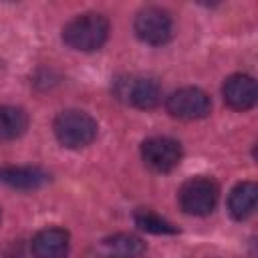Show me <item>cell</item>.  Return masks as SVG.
<instances>
[{"mask_svg":"<svg viewBox=\"0 0 258 258\" xmlns=\"http://www.w3.org/2000/svg\"><path fill=\"white\" fill-rule=\"evenodd\" d=\"M222 95L228 107L236 111H248L256 105V99H258L256 81L250 75H242V73L232 75L224 81Z\"/></svg>","mask_w":258,"mask_h":258,"instance_id":"ba28073f","label":"cell"},{"mask_svg":"<svg viewBox=\"0 0 258 258\" xmlns=\"http://www.w3.org/2000/svg\"><path fill=\"white\" fill-rule=\"evenodd\" d=\"M256 198H258V187L254 181H242L238 183L228 198V210L234 220H246L248 216L254 214L256 210Z\"/></svg>","mask_w":258,"mask_h":258,"instance_id":"7c38bea8","label":"cell"},{"mask_svg":"<svg viewBox=\"0 0 258 258\" xmlns=\"http://www.w3.org/2000/svg\"><path fill=\"white\" fill-rule=\"evenodd\" d=\"M28 127V115L20 107L2 105L0 107V141H12L24 135Z\"/></svg>","mask_w":258,"mask_h":258,"instance_id":"4fadbf2b","label":"cell"},{"mask_svg":"<svg viewBox=\"0 0 258 258\" xmlns=\"http://www.w3.org/2000/svg\"><path fill=\"white\" fill-rule=\"evenodd\" d=\"M141 157L147 167L165 173L177 167L181 159V145L169 137H151L141 143Z\"/></svg>","mask_w":258,"mask_h":258,"instance_id":"52a82bcc","label":"cell"},{"mask_svg":"<svg viewBox=\"0 0 258 258\" xmlns=\"http://www.w3.org/2000/svg\"><path fill=\"white\" fill-rule=\"evenodd\" d=\"M218 183L210 177H191L179 189V206L189 216H208L218 204Z\"/></svg>","mask_w":258,"mask_h":258,"instance_id":"3957f363","label":"cell"},{"mask_svg":"<svg viewBox=\"0 0 258 258\" xmlns=\"http://www.w3.org/2000/svg\"><path fill=\"white\" fill-rule=\"evenodd\" d=\"M97 252L103 258H139L145 252V242L133 234H115L101 240Z\"/></svg>","mask_w":258,"mask_h":258,"instance_id":"8fae6325","label":"cell"},{"mask_svg":"<svg viewBox=\"0 0 258 258\" xmlns=\"http://www.w3.org/2000/svg\"><path fill=\"white\" fill-rule=\"evenodd\" d=\"M115 95L139 109H153L161 101V87L149 77H125L115 83Z\"/></svg>","mask_w":258,"mask_h":258,"instance_id":"8992f818","label":"cell"},{"mask_svg":"<svg viewBox=\"0 0 258 258\" xmlns=\"http://www.w3.org/2000/svg\"><path fill=\"white\" fill-rule=\"evenodd\" d=\"M32 252L36 258H67L69 232L62 228H44L32 238Z\"/></svg>","mask_w":258,"mask_h":258,"instance_id":"9c48e42d","label":"cell"},{"mask_svg":"<svg viewBox=\"0 0 258 258\" xmlns=\"http://www.w3.org/2000/svg\"><path fill=\"white\" fill-rule=\"evenodd\" d=\"M48 181V173L32 165H6L0 167V183L14 189H34Z\"/></svg>","mask_w":258,"mask_h":258,"instance_id":"30bf717a","label":"cell"},{"mask_svg":"<svg viewBox=\"0 0 258 258\" xmlns=\"http://www.w3.org/2000/svg\"><path fill=\"white\" fill-rule=\"evenodd\" d=\"M135 34L147 44H165L173 34V20L159 6H145L135 16Z\"/></svg>","mask_w":258,"mask_h":258,"instance_id":"277c9868","label":"cell"},{"mask_svg":"<svg viewBox=\"0 0 258 258\" xmlns=\"http://www.w3.org/2000/svg\"><path fill=\"white\" fill-rule=\"evenodd\" d=\"M165 107L171 117H177L183 121H196V119L208 117L212 109V101L206 91L198 87H183V89L173 91L167 97Z\"/></svg>","mask_w":258,"mask_h":258,"instance_id":"5b68a950","label":"cell"},{"mask_svg":"<svg viewBox=\"0 0 258 258\" xmlns=\"http://www.w3.org/2000/svg\"><path fill=\"white\" fill-rule=\"evenodd\" d=\"M52 129L60 145L69 149H81L95 141L99 127H97V121L89 113L69 109L56 115Z\"/></svg>","mask_w":258,"mask_h":258,"instance_id":"7a4b0ae2","label":"cell"},{"mask_svg":"<svg viewBox=\"0 0 258 258\" xmlns=\"http://www.w3.org/2000/svg\"><path fill=\"white\" fill-rule=\"evenodd\" d=\"M109 36V20L97 12H85L62 28V40L75 50L91 52L105 44Z\"/></svg>","mask_w":258,"mask_h":258,"instance_id":"6da1fadb","label":"cell"},{"mask_svg":"<svg viewBox=\"0 0 258 258\" xmlns=\"http://www.w3.org/2000/svg\"><path fill=\"white\" fill-rule=\"evenodd\" d=\"M135 224L141 230L151 232V234H175L177 232L173 224H169L167 220H163L161 216H157L151 210H139L135 214Z\"/></svg>","mask_w":258,"mask_h":258,"instance_id":"5bb4252c","label":"cell"},{"mask_svg":"<svg viewBox=\"0 0 258 258\" xmlns=\"http://www.w3.org/2000/svg\"><path fill=\"white\" fill-rule=\"evenodd\" d=\"M0 220H2V210H0Z\"/></svg>","mask_w":258,"mask_h":258,"instance_id":"9a60e30c","label":"cell"}]
</instances>
